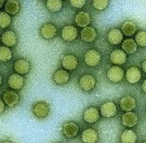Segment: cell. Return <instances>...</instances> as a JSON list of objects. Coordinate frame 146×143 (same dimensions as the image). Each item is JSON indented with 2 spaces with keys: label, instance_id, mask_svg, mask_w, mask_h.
Masks as SVG:
<instances>
[{
  "label": "cell",
  "instance_id": "1",
  "mask_svg": "<svg viewBox=\"0 0 146 143\" xmlns=\"http://www.w3.org/2000/svg\"><path fill=\"white\" fill-rule=\"evenodd\" d=\"M83 60L88 67H95L98 66L102 61V54L96 49H89L85 52Z\"/></svg>",
  "mask_w": 146,
  "mask_h": 143
},
{
  "label": "cell",
  "instance_id": "2",
  "mask_svg": "<svg viewBox=\"0 0 146 143\" xmlns=\"http://www.w3.org/2000/svg\"><path fill=\"white\" fill-rule=\"evenodd\" d=\"M50 105L46 102L44 101H39L35 102L34 105L32 106V112L35 117L38 119H43L47 117L48 115L50 113Z\"/></svg>",
  "mask_w": 146,
  "mask_h": 143
},
{
  "label": "cell",
  "instance_id": "3",
  "mask_svg": "<svg viewBox=\"0 0 146 143\" xmlns=\"http://www.w3.org/2000/svg\"><path fill=\"white\" fill-rule=\"evenodd\" d=\"M106 76L111 82L119 83L123 80L125 77V72L121 67L114 65L108 68Z\"/></svg>",
  "mask_w": 146,
  "mask_h": 143
},
{
  "label": "cell",
  "instance_id": "4",
  "mask_svg": "<svg viewBox=\"0 0 146 143\" xmlns=\"http://www.w3.org/2000/svg\"><path fill=\"white\" fill-rule=\"evenodd\" d=\"M96 85H97L96 78L89 73H86L83 76H81L79 80V85L80 89L85 92L92 91L93 89L95 88Z\"/></svg>",
  "mask_w": 146,
  "mask_h": 143
},
{
  "label": "cell",
  "instance_id": "5",
  "mask_svg": "<svg viewBox=\"0 0 146 143\" xmlns=\"http://www.w3.org/2000/svg\"><path fill=\"white\" fill-rule=\"evenodd\" d=\"M60 35L63 40L68 42L76 41L79 35L78 29L74 25H65L61 29Z\"/></svg>",
  "mask_w": 146,
  "mask_h": 143
},
{
  "label": "cell",
  "instance_id": "6",
  "mask_svg": "<svg viewBox=\"0 0 146 143\" xmlns=\"http://www.w3.org/2000/svg\"><path fill=\"white\" fill-rule=\"evenodd\" d=\"M117 112V106L112 101H107L100 106V113L105 118L114 117Z\"/></svg>",
  "mask_w": 146,
  "mask_h": 143
},
{
  "label": "cell",
  "instance_id": "7",
  "mask_svg": "<svg viewBox=\"0 0 146 143\" xmlns=\"http://www.w3.org/2000/svg\"><path fill=\"white\" fill-rule=\"evenodd\" d=\"M40 35L42 38L46 40H51L57 35V26L52 23H46L42 24L39 30Z\"/></svg>",
  "mask_w": 146,
  "mask_h": 143
},
{
  "label": "cell",
  "instance_id": "8",
  "mask_svg": "<svg viewBox=\"0 0 146 143\" xmlns=\"http://www.w3.org/2000/svg\"><path fill=\"white\" fill-rule=\"evenodd\" d=\"M60 62H61V65L64 67V69L67 70H76L79 65L78 58L72 53L64 55L60 59Z\"/></svg>",
  "mask_w": 146,
  "mask_h": 143
},
{
  "label": "cell",
  "instance_id": "9",
  "mask_svg": "<svg viewBox=\"0 0 146 143\" xmlns=\"http://www.w3.org/2000/svg\"><path fill=\"white\" fill-rule=\"evenodd\" d=\"M125 77L131 85H135L141 79V71L136 66H131L125 72Z\"/></svg>",
  "mask_w": 146,
  "mask_h": 143
},
{
  "label": "cell",
  "instance_id": "10",
  "mask_svg": "<svg viewBox=\"0 0 146 143\" xmlns=\"http://www.w3.org/2000/svg\"><path fill=\"white\" fill-rule=\"evenodd\" d=\"M79 130H80L79 125L73 121L66 122L62 126V134L67 138H75L79 133Z\"/></svg>",
  "mask_w": 146,
  "mask_h": 143
},
{
  "label": "cell",
  "instance_id": "11",
  "mask_svg": "<svg viewBox=\"0 0 146 143\" xmlns=\"http://www.w3.org/2000/svg\"><path fill=\"white\" fill-rule=\"evenodd\" d=\"M13 70L21 75H25L31 70V63L25 58L18 59L13 64Z\"/></svg>",
  "mask_w": 146,
  "mask_h": 143
},
{
  "label": "cell",
  "instance_id": "12",
  "mask_svg": "<svg viewBox=\"0 0 146 143\" xmlns=\"http://www.w3.org/2000/svg\"><path fill=\"white\" fill-rule=\"evenodd\" d=\"M119 106L123 111H132L137 107V100L132 95H124L119 99Z\"/></svg>",
  "mask_w": 146,
  "mask_h": 143
},
{
  "label": "cell",
  "instance_id": "13",
  "mask_svg": "<svg viewBox=\"0 0 146 143\" xmlns=\"http://www.w3.org/2000/svg\"><path fill=\"white\" fill-rule=\"evenodd\" d=\"M107 40L112 45H118L123 41V34L120 29L111 28L107 33Z\"/></svg>",
  "mask_w": 146,
  "mask_h": 143
},
{
  "label": "cell",
  "instance_id": "14",
  "mask_svg": "<svg viewBox=\"0 0 146 143\" xmlns=\"http://www.w3.org/2000/svg\"><path fill=\"white\" fill-rule=\"evenodd\" d=\"M83 120L87 124H94L98 122L100 119V112L98 109L94 106H90L89 108L84 110L83 112Z\"/></svg>",
  "mask_w": 146,
  "mask_h": 143
},
{
  "label": "cell",
  "instance_id": "15",
  "mask_svg": "<svg viewBox=\"0 0 146 143\" xmlns=\"http://www.w3.org/2000/svg\"><path fill=\"white\" fill-rule=\"evenodd\" d=\"M127 60V54L123 49H116L110 54V61L111 64L117 66H121L126 64Z\"/></svg>",
  "mask_w": 146,
  "mask_h": 143
},
{
  "label": "cell",
  "instance_id": "16",
  "mask_svg": "<svg viewBox=\"0 0 146 143\" xmlns=\"http://www.w3.org/2000/svg\"><path fill=\"white\" fill-rule=\"evenodd\" d=\"M98 31L96 29L90 26H87L86 28H83L80 31V37L81 39L84 42L92 43L95 41L98 38Z\"/></svg>",
  "mask_w": 146,
  "mask_h": 143
},
{
  "label": "cell",
  "instance_id": "17",
  "mask_svg": "<svg viewBox=\"0 0 146 143\" xmlns=\"http://www.w3.org/2000/svg\"><path fill=\"white\" fill-rule=\"evenodd\" d=\"M3 101L5 104L10 108H13L16 106L20 101V95L15 91L12 90H7L3 93Z\"/></svg>",
  "mask_w": 146,
  "mask_h": 143
},
{
  "label": "cell",
  "instance_id": "18",
  "mask_svg": "<svg viewBox=\"0 0 146 143\" xmlns=\"http://www.w3.org/2000/svg\"><path fill=\"white\" fill-rule=\"evenodd\" d=\"M1 41L7 47H14L17 43V35L13 30H7L1 35Z\"/></svg>",
  "mask_w": 146,
  "mask_h": 143
},
{
  "label": "cell",
  "instance_id": "19",
  "mask_svg": "<svg viewBox=\"0 0 146 143\" xmlns=\"http://www.w3.org/2000/svg\"><path fill=\"white\" fill-rule=\"evenodd\" d=\"M8 85L13 90H20L25 85V78L23 75L17 73H13L8 78Z\"/></svg>",
  "mask_w": 146,
  "mask_h": 143
},
{
  "label": "cell",
  "instance_id": "20",
  "mask_svg": "<svg viewBox=\"0 0 146 143\" xmlns=\"http://www.w3.org/2000/svg\"><path fill=\"white\" fill-rule=\"evenodd\" d=\"M69 72L65 69H58L53 74V81L58 85H63L69 81L70 80Z\"/></svg>",
  "mask_w": 146,
  "mask_h": 143
},
{
  "label": "cell",
  "instance_id": "21",
  "mask_svg": "<svg viewBox=\"0 0 146 143\" xmlns=\"http://www.w3.org/2000/svg\"><path fill=\"white\" fill-rule=\"evenodd\" d=\"M98 139V132L92 127L85 129L81 134V140L83 143H97Z\"/></svg>",
  "mask_w": 146,
  "mask_h": 143
},
{
  "label": "cell",
  "instance_id": "22",
  "mask_svg": "<svg viewBox=\"0 0 146 143\" xmlns=\"http://www.w3.org/2000/svg\"><path fill=\"white\" fill-rule=\"evenodd\" d=\"M122 124L127 127H133L138 122V116L133 111L126 112L122 115Z\"/></svg>",
  "mask_w": 146,
  "mask_h": 143
},
{
  "label": "cell",
  "instance_id": "23",
  "mask_svg": "<svg viewBox=\"0 0 146 143\" xmlns=\"http://www.w3.org/2000/svg\"><path fill=\"white\" fill-rule=\"evenodd\" d=\"M75 22L80 28H86L91 23V16L86 11H80L75 16Z\"/></svg>",
  "mask_w": 146,
  "mask_h": 143
},
{
  "label": "cell",
  "instance_id": "24",
  "mask_svg": "<svg viewBox=\"0 0 146 143\" xmlns=\"http://www.w3.org/2000/svg\"><path fill=\"white\" fill-rule=\"evenodd\" d=\"M5 12L10 16H15L21 10V3L19 0H7L4 5Z\"/></svg>",
  "mask_w": 146,
  "mask_h": 143
},
{
  "label": "cell",
  "instance_id": "25",
  "mask_svg": "<svg viewBox=\"0 0 146 143\" xmlns=\"http://www.w3.org/2000/svg\"><path fill=\"white\" fill-rule=\"evenodd\" d=\"M137 30V26L136 23L130 20L124 21L123 24L121 26V31L123 35L127 37H131L133 35H135Z\"/></svg>",
  "mask_w": 146,
  "mask_h": 143
},
{
  "label": "cell",
  "instance_id": "26",
  "mask_svg": "<svg viewBox=\"0 0 146 143\" xmlns=\"http://www.w3.org/2000/svg\"><path fill=\"white\" fill-rule=\"evenodd\" d=\"M121 47L127 54L132 55L134 52H136L138 46L137 45L136 41H134V39L132 38H128L123 41Z\"/></svg>",
  "mask_w": 146,
  "mask_h": 143
},
{
  "label": "cell",
  "instance_id": "27",
  "mask_svg": "<svg viewBox=\"0 0 146 143\" xmlns=\"http://www.w3.org/2000/svg\"><path fill=\"white\" fill-rule=\"evenodd\" d=\"M137 140V133L132 129H126L121 134V143H136Z\"/></svg>",
  "mask_w": 146,
  "mask_h": 143
},
{
  "label": "cell",
  "instance_id": "28",
  "mask_svg": "<svg viewBox=\"0 0 146 143\" xmlns=\"http://www.w3.org/2000/svg\"><path fill=\"white\" fill-rule=\"evenodd\" d=\"M46 7L51 13H57L62 10L63 1L62 0H46Z\"/></svg>",
  "mask_w": 146,
  "mask_h": 143
},
{
  "label": "cell",
  "instance_id": "29",
  "mask_svg": "<svg viewBox=\"0 0 146 143\" xmlns=\"http://www.w3.org/2000/svg\"><path fill=\"white\" fill-rule=\"evenodd\" d=\"M13 52L10 47L6 45H0V61L3 63H7L12 60Z\"/></svg>",
  "mask_w": 146,
  "mask_h": 143
},
{
  "label": "cell",
  "instance_id": "30",
  "mask_svg": "<svg viewBox=\"0 0 146 143\" xmlns=\"http://www.w3.org/2000/svg\"><path fill=\"white\" fill-rule=\"evenodd\" d=\"M12 23V18L10 14L5 11L0 12V28L5 29L9 28Z\"/></svg>",
  "mask_w": 146,
  "mask_h": 143
},
{
  "label": "cell",
  "instance_id": "31",
  "mask_svg": "<svg viewBox=\"0 0 146 143\" xmlns=\"http://www.w3.org/2000/svg\"><path fill=\"white\" fill-rule=\"evenodd\" d=\"M134 41H136L137 46L141 48L146 47V31H140L135 35Z\"/></svg>",
  "mask_w": 146,
  "mask_h": 143
},
{
  "label": "cell",
  "instance_id": "32",
  "mask_svg": "<svg viewBox=\"0 0 146 143\" xmlns=\"http://www.w3.org/2000/svg\"><path fill=\"white\" fill-rule=\"evenodd\" d=\"M109 0H92V6L96 10L103 11L107 9Z\"/></svg>",
  "mask_w": 146,
  "mask_h": 143
},
{
  "label": "cell",
  "instance_id": "33",
  "mask_svg": "<svg viewBox=\"0 0 146 143\" xmlns=\"http://www.w3.org/2000/svg\"><path fill=\"white\" fill-rule=\"evenodd\" d=\"M70 6L75 9H82L86 6V0H69Z\"/></svg>",
  "mask_w": 146,
  "mask_h": 143
},
{
  "label": "cell",
  "instance_id": "34",
  "mask_svg": "<svg viewBox=\"0 0 146 143\" xmlns=\"http://www.w3.org/2000/svg\"><path fill=\"white\" fill-rule=\"evenodd\" d=\"M6 110V104L4 102L3 99H0V115L3 114Z\"/></svg>",
  "mask_w": 146,
  "mask_h": 143
},
{
  "label": "cell",
  "instance_id": "35",
  "mask_svg": "<svg viewBox=\"0 0 146 143\" xmlns=\"http://www.w3.org/2000/svg\"><path fill=\"white\" fill-rule=\"evenodd\" d=\"M141 68H142L143 72L146 73V59L144 60V61L141 63Z\"/></svg>",
  "mask_w": 146,
  "mask_h": 143
},
{
  "label": "cell",
  "instance_id": "36",
  "mask_svg": "<svg viewBox=\"0 0 146 143\" xmlns=\"http://www.w3.org/2000/svg\"><path fill=\"white\" fill-rule=\"evenodd\" d=\"M141 90L143 91V92L146 94V79L144 80V81L142 82V85H141Z\"/></svg>",
  "mask_w": 146,
  "mask_h": 143
},
{
  "label": "cell",
  "instance_id": "37",
  "mask_svg": "<svg viewBox=\"0 0 146 143\" xmlns=\"http://www.w3.org/2000/svg\"><path fill=\"white\" fill-rule=\"evenodd\" d=\"M4 2L5 0H0V9L4 6Z\"/></svg>",
  "mask_w": 146,
  "mask_h": 143
},
{
  "label": "cell",
  "instance_id": "38",
  "mask_svg": "<svg viewBox=\"0 0 146 143\" xmlns=\"http://www.w3.org/2000/svg\"><path fill=\"white\" fill-rule=\"evenodd\" d=\"M1 143H13V142H11L10 140H4Z\"/></svg>",
  "mask_w": 146,
  "mask_h": 143
},
{
  "label": "cell",
  "instance_id": "39",
  "mask_svg": "<svg viewBox=\"0 0 146 143\" xmlns=\"http://www.w3.org/2000/svg\"><path fill=\"white\" fill-rule=\"evenodd\" d=\"M2 83H3V77H2V75L0 74V86L2 85Z\"/></svg>",
  "mask_w": 146,
  "mask_h": 143
},
{
  "label": "cell",
  "instance_id": "40",
  "mask_svg": "<svg viewBox=\"0 0 146 143\" xmlns=\"http://www.w3.org/2000/svg\"><path fill=\"white\" fill-rule=\"evenodd\" d=\"M142 143H146V141H145V142H143Z\"/></svg>",
  "mask_w": 146,
  "mask_h": 143
},
{
  "label": "cell",
  "instance_id": "41",
  "mask_svg": "<svg viewBox=\"0 0 146 143\" xmlns=\"http://www.w3.org/2000/svg\"><path fill=\"white\" fill-rule=\"evenodd\" d=\"M145 115H146V108H145Z\"/></svg>",
  "mask_w": 146,
  "mask_h": 143
},
{
  "label": "cell",
  "instance_id": "42",
  "mask_svg": "<svg viewBox=\"0 0 146 143\" xmlns=\"http://www.w3.org/2000/svg\"><path fill=\"white\" fill-rule=\"evenodd\" d=\"M62 1H63V0H62Z\"/></svg>",
  "mask_w": 146,
  "mask_h": 143
}]
</instances>
